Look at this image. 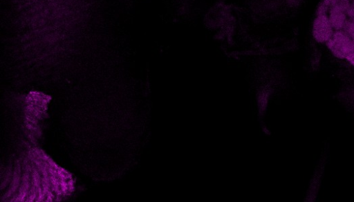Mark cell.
<instances>
[{
  "mask_svg": "<svg viewBox=\"0 0 354 202\" xmlns=\"http://www.w3.org/2000/svg\"><path fill=\"white\" fill-rule=\"evenodd\" d=\"M333 56L345 60L354 52V41L343 30H335L325 43Z\"/></svg>",
  "mask_w": 354,
  "mask_h": 202,
  "instance_id": "cell-1",
  "label": "cell"
},
{
  "mask_svg": "<svg viewBox=\"0 0 354 202\" xmlns=\"http://www.w3.org/2000/svg\"><path fill=\"white\" fill-rule=\"evenodd\" d=\"M334 32L328 13L315 12L312 23V36L314 40L318 43L325 44Z\"/></svg>",
  "mask_w": 354,
  "mask_h": 202,
  "instance_id": "cell-2",
  "label": "cell"
},
{
  "mask_svg": "<svg viewBox=\"0 0 354 202\" xmlns=\"http://www.w3.org/2000/svg\"><path fill=\"white\" fill-rule=\"evenodd\" d=\"M351 3H337L330 6L328 17L335 30H343L350 19Z\"/></svg>",
  "mask_w": 354,
  "mask_h": 202,
  "instance_id": "cell-3",
  "label": "cell"
},
{
  "mask_svg": "<svg viewBox=\"0 0 354 202\" xmlns=\"http://www.w3.org/2000/svg\"><path fill=\"white\" fill-rule=\"evenodd\" d=\"M343 30L354 41V17L349 19Z\"/></svg>",
  "mask_w": 354,
  "mask_h": 202,
  "instance_id": "cell-4",
  "label": "cell"
},
{
  "mask_svg": "<svg viewBox=\"0 0 354 202\" xmlns=\"http://www.w3.org/2000/svg\"><path fill=\"white\" fill-rule=\"evenodd\" d=\"M320 2L329 8L330 6L337 3H349L351 0H321Z\"/></svg>",
  "mask_w": 354,
  "mask_h": 202,
  "instance_id": "cell-5",
  "label": "cell"
}]
</instances>
